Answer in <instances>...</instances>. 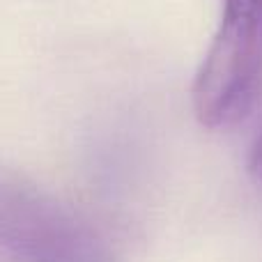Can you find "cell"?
Wrapping results in <instances>:
<instances>
[{"instance_id":"6da1fadb","label":"cell","mask_w":262,"mask_h":262,"mask_svg":"<svg viewBox=\"0 0 262 262\" xmlns=\"http://www.w3.org/2000/svg\"><path fill=\"white\" fill-rule=\"evenodd\" d=\"M219 30L191 88L198 122L207 129L239 124L262 92V0H221Z\"/></svg>"},{"instance_id":"7a4b0ae2","label":"cell","mask_w":262,"mask_h":262,"mask_svg":"<svg viewBox=\"0 0 262 262\" xmlns=\"http://www.w3.org/2000/svg\"><path fill=\"white\" fill-rule=\"evenodd\" d=\"M0 251L16 262H115L85 216L7 170H0Z\"/></svg>"},{"instance_id":"3957f363","label":"cell","mask_w":262,"mask_h":262,"mask_svg":"<svg viewBox=\"0 0 262 262\" xmlns=\"http://www.w3.org/2000/svg\"><path fill=\"white\" fill-rule=\"evenodd\" d=\"M251 172L262 182V131L258 138H255L253 149H251Z\"/></svg>"}]
</instances>
